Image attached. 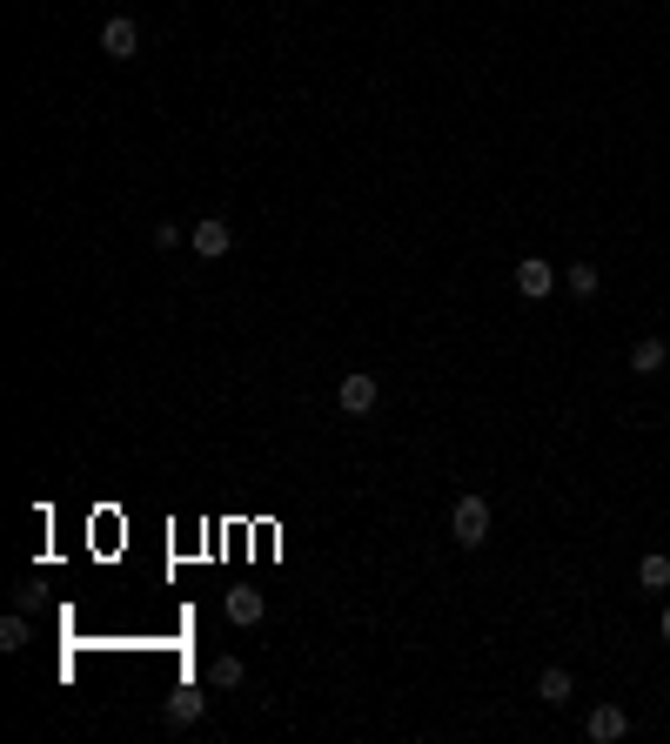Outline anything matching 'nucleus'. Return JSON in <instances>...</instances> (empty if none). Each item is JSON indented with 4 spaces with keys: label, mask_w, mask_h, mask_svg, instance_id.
I'll use <instances>...</instances> for the list:
<instances>
[{
    "label": "nucleus",
    "mask_w": 670,
    "mask_h": 744,
    "mask_svg": "<svg viewBox=\"0 0 670 744\" xmlns=\"http://www.w3.org/2000/svg\"><path fill=\"white\" fill-rule=\"evenodd\" d=\"M201 704H208L201 691H175V698H168V724H195V718H201Z\"/></svg>",
    "instance_id": "obj_13"
},
{
    "label": "nucleus",
    "mask_w": 670,
    "mask_h": 744,
    "mask_svg": "<svg viewBox=\"0 0 670 744\" xmlns=\"http://www.w3.org/2000/svg\"><path fill=\"white\" fill-rule=\"evenodd\" d=\"M637 584H644V590H670V557H657V550H650L644 564H637Z\"/></svg>",
    "instance_id": "obj_12"
},
{
    "label": "nucleus",
    "mask_w": 670,
    "mask_h": 744,
    "mask_svg": "<svg viewBox=\"0 0 670 744\" xmlns=\"http://www.w3.org/2000/svg\"><path fill=\"white\" fill-rule=\"evenodd\" d=\"M449 537L463 543V550H483V543H490V496H456V510H449Z\"/></svg>",
    "instance_id": "obj_1"
},
{
    "label": "nucleus",
    "mask_w": 670,
    "mask_h": 744,
    "mask_svg": "<svg viewBox=\"0 0 670 744\" xmlns=\"http://www.w3.org/2000/svg\"><path fill=\"white\" fill-rule=\"evenodd\" d=\"M664 637H670V604H664Z\"/></svg>",
    "instance_id": "obj_15"
},
{
    "label": "nucleus",
    "mask_w": 670,
    "mask_h": 744,
    "mask_svg": "<svg viewBox=\"0 0 670 744\" xmlns=\"http://www.w3.org/2000/svg\"><path fill=\"white\" fill-rule=\"evenodd\" d=\"M262 590H228V624H242V631H248V624H262Z\"/></svg>",
    "instance_id": "obj_8"
},
{
    "label": "nucleus",
    "mask_w": 670,
    "mask_h": 744,
    "mask_svg": "<svg viewBox=\"0 0 670 744\" xmlns=\"http://www.w3.org/2000/svg\"><path fill=\"white\" fill-rule=\"evenodd\" d=\"M208 684H215V691H235V684H242V657H215V664H208Z\"/></svg>",
    "instance_id": "obj_14"
},
{
    "label": "nucleus",
    "mask_w": 670,
    "mask_h": 744,
    "mask_svg": "<svg viewBox=\"0 0 670 744\" xmlns=\"http://www.w3.org/2000/svg\"><path fill=\"white\" fill-rule=\"evenodd\" d=\"M188 242H195V255H201V262H222L228 248H235V228H228L222 215H201V222L188 228Z\"/></svg>",
    "instance_id": "obj_2"
},
{
    "label": "nucleus",
    "mask_w": 670,
    "mask_h": 744,
    "mask_svg": "<svg viewBox=\"0 0 670 744\" xmlns=\"http://www.w3.org/2000/svg\"><path fill=\"white\" fill-rule=\"evenodd\" d=\"M101 54H108V61H134V54H141V27H134L128 14H114V21L101 27Z\"/></svg>",
    "instance_id": "obj_4"
},
{
    "label": "nucleus",
    "mask_w": 670,
    "mask_h": 744,
    "mask_svg": "<svg viewBox=\"0 0 670 744\" xmlns=\"http://www.w3.org/2000/svg\"><path fill=\"white\" fill-rule=\"evenodd\" d=\"M516 289H523V302H543V295L557 289V269H550L543 255H523V262H516Z\"/></svg>",
    "instance_id": "obj_5"
},
{
    "label": "nucleus",
    "mask_w": 670,
    "mask_h": 744,
    "mask_svg": "<svg viewBox=\"0 0 670 744\" xmlns=\"http://www.w3.org/2000/svg\"><path fill=\"white\" fill-rule=\"evenodd\" d=\"M335 403H342V416H369V409L382 403V383L356 369V376H342V383H335Z\"/></svg>",
    "instance_id": "obj_3"
},
{
    "label": "nucleus",
    "mask_w": 670,
    "mask_h": 744,
    "mask_svg": "<svg viewBox=\"0 0 670 744\" xmlns=\"http://www.w3.org/2000/svg\"><path fill=\"white\" fill-rule=\"evenodd\" d=\"M0 651H27V610H7V617H0Z\"/></svg>",
    "instance_id": "obj_11"
},
{
    "label": "nucleus",
    "mask_w": 670,
    "mask_h": 744,
    "mask_svg": "<svg viewBox=\"0 0 670 744\" xmlns=\"http://www.w3.org/2000/svg\"><path fill=\"white\" fill-rule=\"evenodd\" d=\"M583 731H590V744H617V738H630V711L624 704H597Z\"/></svg>",
    "instance_id": "obj_6"
},
{
    "label": "nucleus",
    "mask_w": 670,
    "mask_h": 744,
    "mask_svg": "<svg viewBox=\"0 0 670 744\" xmlns=\"http://www.w3.org/2000/svg\"><path fill=\"white\" fill-rule=\"evenodd\" d=\"M570 691H577V677L563 671V664H550V671L536 677V698L543 704H570Z\"/></svg>",
    "instance_id": "obj_9"
},
{
    "label": "nucleus",
    "mask_w": 670,
    "mask_h": 744,
    "mask_svg": "<svg viewBox=\"0 0 670 744\" xmlns=\"http://www.w3.org/2000/svg\"><path fill=\"white\" fill-rule=\"evenodd\" d=\"M664 362H670V342L664 336H637V342H630V369H637V376H657Z\"/></svg>",
    "instance_id": "obj_7"
},
{
    "label": "nucleus",
    "mask_w": 670,
    "mask_h": 744,
    "mask_svg": "<svg viewBox=\"0 0 670 744\" xmlns=\"http://www.w3.org/2000/svg\"><path fill=\"white\" fill-rule=\"evenodd\" d=\"M563 282H570V295H577V302H590V295L603 289V269H590V262H577V269H563Z\"/></svg>",
    "instance_id": "obj_10"
}]
</instances>
